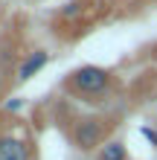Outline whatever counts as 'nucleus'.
Instances as JSON below:
<instances>
[{
    "instance_id": "f257e3e1",
    "label": "nucleus",
    "mask_w": 157,
    "mask_h": 160,
    "mask_svg": "<svg viewBox=\"0 0 157 160\" xmlns=\"http://www.w3.org/2000/svg\"><path fill=\"white\" fill-rule=\"evenodd\" d=\"M73 88L81 90V93H99V90H105L108 88V73L102 67H79L76 73H73Z\"/></svg>"
},
{
    "instance_id": "f03ea898",
    "label": "nucleus",
    "mask_w": 157,
    "mask_h": 160,
    "mask_svg": "<svg viewBox=\"0 0 157 160\" xmlns=\"http://www.w3.org/2000/svg\"><path fill=\"white\" fill-rule=\"evenodd\" d=\"M102 119H81L79 125H76V131H73V143H76L81 152L85 148H93V146H99V140H102Z\"/></svg>"
},
{
    "instance_id": "7ed1b4c3",
    "label": "nucleus",
    "mask_w": 157,
    "mask_h": 160,
    "mask_svg": "<svg viewBox=\"0 0 157 160\" xmlns=\"http://www.w3.org/2000/svg\"><path fill=\"white\" fill-rule=\"evenodd\" d=\"M0 160H29V146L17 137H0Z\"/></svg>"
},
{
    "instance_id": "20e7f679",
    "label": "nucleus",
    "mask_w": 157,
    "mask_h": 160,
    "mask_svg": "<svg viewBox=\"0 0 157 160\" xmlns=\"http://www.w3.org/2000/svg\"><path fill=\"white\" fill-rule=\"evenodd\" d=\"M50 61V55L44 52V50H38V52H32L29 58H26L23 64H21V70H17V82H26V79H32L35 73H38L44 64Z\"/></svg>"
},
{
    "instance_id": "39448f33",
    "label": "nucleus",
    "mask_w": 157,
    "mask_h": 160,
    "mask_svg": "<svg viewBox=\"0 0 157 160\" xmlns=\"http://www.w3.org/2000/svg\"><path fill=\"white\" fill-rule=\"evenodd\" d=\"M99 160H125V146L122 143H108V146H102Z\"/></svg>"
},
{
    "instance_id": "423d86ee",
    "label": "nucleus",
    "mask_w": 157,
    "mask_h": 160,
    "mask_svg": "<svg viewBox=\"0 0 157 160\" xmlns=\"http://www.w3.org/2000/svg\"><path fill=\"white\" fill-rule=\"evenodd\" d=\"M140 134H143L145 140H149L151 146H157V131H154V128H149V125H143V128H140Z\"/></svg>"
},
{
    "instance_id": "0eeeda50",
    "label": "nucleus",
    "mask_w": 157,
    "mask_h": 160,
    "mask_svg": "<svg viewBox=\"0 0 157 160\" xmlns=\"http://www.w3.org/2000/svg\"><path fill=\"white\" fill-rule=\"evenodd\" d=\"M76 12H79V6H76V3H70L67 9H64V15H67V18H70V15H76Z\"/></svg>"
},
{
    "instance_id": "6e6552de",
    "label": "nucleus",
    "mask_w": 157,
    "mask_h": 160,
    "mask_svg": "<svg viewBox=\"0 0 157 160\" xmlns=\"http://www.w3.org/2000/svg\"><path fill=\"white\" fill-rule=\"evenodd\" d=\"M6 108H9V111H17V108H21V102H17V99H9Z\"/></svg>"
}]
</instances>
